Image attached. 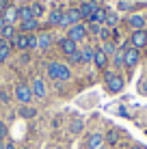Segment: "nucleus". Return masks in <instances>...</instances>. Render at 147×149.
<instances>
[{
    "label": "nucleus",
    "instance_id": "obj_1",
    "mask_svg": "<svg viewBox=\"0 0 147 149\" xmlns=\"http://www.w3.org/2000/svg\"><path fill=\"white\" fill-rule=\"evenodd\" d=\"M48 78L52 80H69L72 78V69L65 63H50L48 65Z\"/></svg>",
    "mask_w": 147,
    "mask_h": 149
},
{
    "label": "nucleus",
    "instance_id": "obj_2",
    "mask_svg": "<svg viewBox=\"0 0 147 149\" xmlns=\"http://www.w3.org/2000/svg\"><path fill=\"white\" fill-rule=\"evenodd\" d=\"M11 45H15L17 50H33V48H37V35H24V33H20V35H15V37H13Z\"/></svg>",
    "mask_w": 147,
    "mask_h": 149
},
{
    "label": "nucleus",
    "instance_id": "obj_3",
    "mask_svg": "<svg viewBox=\"0 0 147 149\" xmlns=\"http://www.w3.org/2000/svg\"><path fill=\"white\" fill-rule=\"evenodd\" d=\"M104 80H106V89H108L110 93H119V91L123 89V84H125L123 76L115 74V71H106V74H104Z\"/></svg>",
    "mask_w": 147,
    "mask_h": 149
},
{
    "label": "nucleus",
    "instance_id": "obj_4",
    "mask_svg": "<svg viewBox=\"0 0 147 149\" xmlns=\"http://www.w3.org/2000/svg\"><path fill=\"white\" fill-rule=\"evenodd\" d=\"M139 61H141V50H136V48H125L123 50V67L132 69V67L139 65Z\"/></svg>",
    "mask_w": 147,
    "mask_h": 149
},
{
    "label": "nucleus",
    "instance_id": "obj_5",
    "mask_svg": "<svg viewBox=\"0 0 147 149\" xmlns=\"http://www.w3.org/2000/svg\"><path fill=\"white\" fill-rule=\"evenodd\" d=\"M15 97H17V100L22 102L24 106H26L28 102L35 97V95H33V89H30V84H24V82H20V84L15 86Z\"/></svg>",
    "mask_w": 147,
    "mask_h": 149
},
{
    "label": "nucleus",
    "instance_id": "obj_6",
    "mask_svg": "<svg viewBox=\"0 0 147 149\" xmlns=\"http://www.w3.org/2000/svg\"><path fill=\"white\" fill-rule=\"evenodd\" d=\"M147 45V30H132V35H130V48H145Z\"/></svg>",
    "mask_w": 147,
    "mask_h": 149
},
{
    "label": "nucleus",
    "instance_id": "obj_7",
    "mask_svg": "<svg viewBox=\"0 0 147 149\" xmlns=\"http://www.w3.org/2000/svg\"><path fill=\"white\" fill-rule=\"evenodd\" d=\"M80 11L78 9H67V11H63V22H61V26H74V24H80Z\"/></svg>",
    "mask_w": 147,
    "mask_h": 149
},
{
    "label": "nucleus",
    "instance_id": "obj_8",
    "mask_svg": "<svg viewBox=\"0 0 147 149\" xmlns=\"http://www.w3.org/2000/svg\"><path fill=\"white\" fill-rule=\"evenodd\" d=\"M87 35H89V30H87V26L84 24H74L72 28H69V33H67V37L72 39V41H82V39H87Z\"/></svg>",
    "mask_w": 147,
    "mask_h": 149
},
{
    "label": "nucleus",
    "instance_id": "obj_9",
    "mask_svg": "<svg viewBox=\"0 0 147 149\" xmlns=\"http://www.w3.org/2000/svg\"><path fill=\"white\" fill-rule=\"evenodd\" d=\"M98 9H100L98 2H93V0H87V2H82V7H80L78 11H80V17H82V19H89L91 15L98 11Z\"/></svg>",
    "mask_w": 147,
    "mask_h": 149
},
{
    "label": "nucleus",
    "instance_id": "obj_10",
    "mask_svg": "<svg viewBox=\"0 0 147 149\" xmlns=\"http://www.w3.org/2000/svg\"><path fill=\"white\" fill-rule=\"evenodd\" d=\"M59 48H61V52L67 54V56H72L74 52H78V45H76V41H72L69 37L61 39V41H59Z\"/></svg>",
    "mask_w": 147,
    "mask_h": 149
},
{
    "label": "nucleus",
    "instance_id": "obj_11",
    "mask_svg": "<svg viewBox=\"0 0 147 149\" xmlns=\"http://www.w3.org/2000/svg\"><path fill=\"white\" fill-rule=\"evenodd\" d=\"M2 17H4V24H11V26H13V24L20 19V13H17V9H15V7H11V4H9V7L4 9Z\"/></svg>",
    "mask_w": 147,
    "mask_h": 149
},
{
    "label": "nucleus",
    "instance_id": "obj_12",
    "mask_svg": "<svg viewBox=\"0 0 147 149\" xmlns=\"http://www.w3.org/2000/svg\"><path fill=\"white\" fill-rule=\"evenodd\" d=\"M39 28V19H26V22H20V30H22L24 35H33L35 30Z\"/></svg>",
    "mask_w": 147,
    "mask_h": 149
},
{
    "label": "nucleus",
    "instance_id": "obj_13",
    "mask_svg": "<svg viewBox=\"0 0 147 149\" xmlns=\"http://www.w3.org/2000/svg\"><path fill=\"white\" fill-rule=\"evenodd\" d=\"M104 145V134H100V132H93L89 138H87V149H98Z\"/></svg>",
    "mask_w": 147,
    "mask_h": 149
},
{
    "label": "nucleus",
    "instance_id": "obj_14",
    "mask_svg": "<svg viewBox=\"0 0 147 149\" xmlns=\"http://www.w3.org/2000/svg\"><path fill=\"white\" fill-rule=\"evenodd\" d=\"M128 26L132 30H145V17L143 15H130L128 17Z\"/></svg>",
    "mask_w": 147,
    "mask_h": 149
},
{
    "label": "nucleus",
    "instance_id": "obj_15",
    "mask_svg": "<svg viewBox=\"0 0 147 149\" xmlns=\"http://www.w3.org/2000/svg\"><path fill=\"white\" fill-rule=\"evenodd\" d=\"M30 89H33V95H35V97H39V100H43V97H45V84H43L41 78H35Z\"/></svg>",
    "mask_w": 147,
    "mask_h": 149
},
{
    "label": "nucleus",
    "instance_id": "obj_16",
    "mask_svg": "<svg viewBox=\"0 0 147 149\" xmlns=\"http://www.w3.org/2000/svg\"><path fill=\"white\" fill-rule=\"evenodd\" d=\"M50 45H52V35H50V33H39L37 35V48L48 50Z\"/></svg>",
    "mask_w": 147,
    "mask_h": 149
},
{
    "label": "nucleus",
    "instance_id": "obj_17",
    "mask_svg": "<svg viewBox=\"0 0 147 149\" xmlns=\"http://www.w3.org/2000/svg\"><path fill=\"white\" fill-rule=\"evenodd\" d=\"M9 56H11V41L0 39V63H4Z\"/></svg>",
    "mask_w": 147,
    "mask_h": 149
},
{
    "label": "nucleus",
    "instance_id": "obj_18",
    "mask_svg": "<svg viewBox=\"0 0 147 149\" xmlns=\"http://www.w3.org/2000/svg\"><path fill=\"white\" fill-rule=\"evenodd\" d=\"M93 63H95V67H98V69H104L106 65H108V56H106L102 50H98V52L93 54Z\"/></svg>",
    "mask_w": 147,
    "mask_h": 149
},
{
    "label": "nucleus",
    "instance_id": "obj_19",
    "mask_svg": "<svg viewBox=\"0 0 147 149\" xmlns=\"http://www.w3.org/2000/svg\"><path fill=\"white\" fill-rule=\"evenodd\" d=\"M0 35H2V39H7V41H13V37L17 33H15V26H11V24H4V28L0 30Z\"/></svg>",
    "mask_w": 147,
    "mask_h": 149
},
{
    "label": "nucleus",
    "instance_id": "obj_20",
    "mask_svg": "<svg viewBox=\"0 0 147 149\" xmlns=\"http://www.w3.org/2000/svg\"><path fill=\"white\" fill-rule=\"evenodd\" d=\"M61 22H63V11H52L48 15V24L52 26H61Z\"/></svg>",
    "mask_w": 147,
    "mask_h": 149
},
{
    "label": "nucleus",
    "instance_id": "obj_21",
    "mask_svg": "<svg viewBox=\"0 0 147 149\" xmlns=\"http://www.w3.org/2000/svg\"><path fill=\"white\" fill-rule=\"evenodd\" d=\"M104 19H106V11H104V9H98V11L89 17V22H91V24H102Z\"/></svg>",
    "mask_w": 147,
    "mask_h": 149
},
{
    "label": "nucleus",
    "instance_id": "obj_22",
    "mask_svg": "<svg viewBox=\"0 0 147 149\" xmlns=\"http://www.w3.org/2000/svg\"><path fill=\"white\" fill-rule=\"evenodd\" d=\"M17 13H20V19H22V22H26V19H33V9H30V7L17 9Z\"/></svg>",
    "mask_w": 147,
    "mask_h": 149
},
{
    "label": "nucleus",
    "instance_id": "obj_23",
    "mask_svg": "<svg viewBox=\"0 0 147 149\" xmlns=\"http://www.w3.org/2000/svg\"><path fill=\"white\" fill-rule=\"evenodd\" d=\"M113 65L115 67H123V48L113 54Z\"/></svg>",
    "mask_w": 147,
    "mask_h": 149
},
{
    "label": "nucleus",
    "instance_id": "obj_24",
    "mask_svg": "<svg viewBox=\"0 0 147 149\" xmlns=\"http://www.w3.org/2000/svg\"><path fill=\"white\" fill-rule=\"evenodd\" d=\"M102 52H104L106 56H110V54H115V52H117V45H115L113 41H104V48H102Z\"/></svg>",
    "mask_w": 147,
    "mask_h": 149
},
{
    "label": "nucleus",
    "instance_id": "obj_25",
    "mask_svg": "<svg viewBox=\"0 0 147 149\" xmlns=\"http://www.w3.org/2000/svg\"><path fill=\"white\" fill-rule=\"evenodd\" d=\"M20 115H22L24 119H30V117L37 115V110H35V108H28V106H22V108H20Z\"/></svg>",
    "mask_w": 147,
    "mask_h": 149
},
{
    "label": "nucleus",
    "instance_id": "obj_26",
    "mask_svg": "<svg viewBox=\"0 0 147 149\" xmlns=\"http://www.w3.org/2000/svg\"><path fill=\"white\" fill-rule=\"evenodd\" d=\"M93 50H91V48H84L82 50V63H93Z\"/></svg>",
    "mask_w": 147,
    "mask_h": 149
},
{
    "label": "nucleus",
    "instance_id": "obj_27",
    "mask_svg": "<svg viewBox=\"0 0 147 149\" xmlns=\"http://www.w3.org/2000/svg\"><path fill=\"white\" fill-rule=\"evenodd\" d=\"M108 26H117V15H115L113 11H106V19H104Z\"/></svg>",
    "mask_w": 147,
    "mask_h": 149
},
{
    "label": "nucleus",
    "instance_id": "obj_28",
    "mask_svg": "<svg viewBox=\"0 0 147 149\" xmlns=\"http://www.w3.org/2000/svg\"><path fill=\"white\" fill-rule=\"evenodd\" d=\"M106 141H108V145H117V141H119V134L115 130H110L108 134H106Z\"/></svg>",
    "mask_w": 147,
    "mask_h": 149
},
{
    "label": "nucleus",
    "instance_id": "obj_29",
    "mask_svg": "<svg viewBox=\"0 0 147 149\" xmlns=\"http://www.w3.org/2000/svg\"><path fill=\"white\" fill-rule=\"evenodd\" d=\"M30 9H33V17H35V19H37L39 15L43 13V7H41V4H37V2H35V4H30Z\"/></svg>",
    "mask_w": 147,
    "mask_h": 149
},
{
    "label": "nucleus",
    "instance_id": "obj_30",
    "mask_svg": "<svg viewBox=\"0 0 147 149\" xmlns=\"http://www.w3.org/2000/svg\"><path fill=\"white\" fill-rule=\"evenodd\" d=\"M80 130H82V121H80V119H76V121L72 123V132H74V134H78Z\"/></svg>",
    "mask_w": 147,
    "mask_h": 149
},
{
    "label": "nucleus",
    "instance_id": "obj_31",
    "mask_svg": "<svg viewBox=\"0 0 147 149\" xmlns=\"http://www.w3.org/2000/svg\"><path fill=\"white\" fill-rule=\"evenodd\" d=\"M69 61H72V63H80V61H82V52H80V50L74 52L72 56H69Z\"/></svg>",
    "mask_w": 147,
    "mask_h": 149
},
{
    "label": "nucleus",
    "instance_id": "obj_32",
    "mask_svg": "<svg viewBox=\"0 0 147 149\" xmlns=\"http://www.w3.org/2000/svg\"><path fill=\"white\" fill-rule=\"evenodd\" d=\"M100 39H104V41H108V30H106V28H100Z\"/></svg>",
    "mask_w": 147,
    "mask_h": 149
},
{
    "label": "nucleus",
    "instance_id": "obj_33",
    "mask_svg": "<svg viewBox=\"0 0 147 149\" xmlns=\"http://www.w3.org/2000/svg\"><path fill=\"white\" fill-rule=\"evenodd\" d=\"M9 7V0H0V15L4 13V9Z\"/></svg>",
    "mask_w": 147,
    "mask_h": 149
},
{
    "label": "nucleus",
    "instance_id": "obj_34",
    "mask_svg": "<svg viewBox=\"0 0 147 149\" xmlns=\"http://www.w3.org/2000/svg\"><path fill=\"white\" fill-rule=\"evenodd\" d=\"M87 30H91L93 35H98V33H100V26H98V24H91V26H89Z\"/></svg>",
    "mask_w": 147,
    "mask_h": 149
},
{
    "label": "nucleus",
    "instance_id": "obj_35",
    "mask_svg": "<svg viewBox=\"0 0 147 149\" xmlns=\"http://www.w3.org/2000/svg\"><path fill=\"white\" fill-rule=\"evenodd\" d=\"M4 134H7V125H4V123L0 121V138H2Z\"/></svg>",
    "mask_w": 147,
    "mask_h": 149
},
{
    "label": "nucleus",
    "instance_id": "obj_36",
    "mask_svg": "<svg viewBox=\"0 0 147 149\" xmlns=\"http://www.w3.org/2000/svg\"><path fill=\"white\" fill-rule=\"evenodd\" d=\"M4 149H15V147H13V143H4Z\"/></svg>",
    "mask_w": 147,
    "mask_h": 149
},
{
    "label": "nucleus",
    "instance_id": "obj_37",
    "mask_svg": "<svg viewBox=\"0 0 147 149\" xmlns=\"http://www.w3.org/2000/svg\"><path fill=\"white\" fill-rule=\"evenodd\" d=\"M2 28H4V17L0 15V30H2Z\"/></svg>",
    "mask_w": 147,
    "mask_h": 149
},
{
    "label": "nucleus",
    "instance_id": "obj_38",
    "mask_svg": "<svg viewBox=\"0 0 147 149\" xmlns=\"http://www.w3.org/2000/svg\"><path fill=\"white\" fill-rule=\"evenodd\" d=\"M0 149H4V143H2V138H0Z\"/></svg>",
    "mask_w": 147,
    "mask_h": 149
},
{
    "label": "nucleus",
    "instance_id": "obj_39",
    "mask_svg": "<svg viewBox=\"0 0 147 149\" xmlns=\"http://www.w3.org/2000/svg\"><path fill=\"white\" fill-rule=\"evenodd\" d=\"M98 149H106V147H104V145H102V147H98Z\"/></svg>",
    "mask_w": 147,
    "mask_h": 149
},
{
    "label": "nucleus",
    "instance_id": "obj_40",
    "mask_svg": "<svg viewBox=\"0 0 147 149\" xmlns=\"http://www.w3.org/2000/svg\"><path fill=\"white\" fill-rule=\"evenodd\" d=\"M132 149H141V147H132Z\"/></svg>",
    "mask_w": 147,
    "mask_h": 149
},
{
    "label": "nucleus",
    "instance_id": "obj_41",
    "mask_svg": "<svg viewBox=\"0 0 147 149\" xmlns=\"http://www.w3.org/2000/svg\"><path fill=\"white\" fill-rule=\"evenodd\" d=\"M54 149H61V147H54Z\"/></svg>",
    "mask_w": 147,
    "mask_h": 149
},
{
    "label": "nucleus",
    "instance_id": "obj_42",
    "mask_svg": "<svg viewBox=\"0 0 147 149\" xmlns=\"http://www.w3.org/2000/svg\"><path fill=\"white\" fill-rule=\"evenodd\" d=\"M24 149H26V147H24Z\"/></svg>",
    "mask_w": 147,
    "mask_h": 149
}]
</instances>
